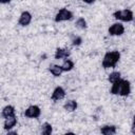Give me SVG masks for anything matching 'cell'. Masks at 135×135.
I'll return each mask as SVG.
<instances>
[{
	"instance_id": "6da1fadb",
	"label": "cell",
	"mask_w": 135,
	"mask_h": 135,
	"mask_svg": "<svg viewBox=\"0 0 135 135\" xmlns=\"http://www.w3.org/2000/svg\"><path fill=\"white\" fill-rule=\"evenodd\" d=\"M110 93L112 95H119V96H128L131 93V83L129 80L119 79L118 81L112 83Z\"/></svg>"
},
{
	"instance_id": "7a4b0ae2",
	"label": "cell",
	"mask_w": 135,
	"mask_h": 135,
	"mask_svg": "<svg viewBox=\"0 0 135 135\" xmlns=\"http://www.w3.org/2000/svg\"><path fill=\"white\" fill-rule=\"evenodd\" d=\"M120 59V53L118 51H112V52H108L105 53V55L103 56L101 65L103 69H111V68H115L116 64L118 63Z\"/></svg>"
},
{
	"instance_id": "3957f363",
	"label": "cell",
	"mask_w": 135,
	"mask_h": 135,
	"mask_svg": "<svg viewBox=\"0 0 135 135\" xmlns=\"http://www.w3.org/2000/svg\"><path fill=\"white\" fill-rule=\"evenodd\" d=\"M113 17H114L116 20H120V21H123V22H130V21L133 20L134 15H133V12H132L131 9L124 8V9L116 11V12L113 14Z\"/></svg>"
},
{
	"instance_id": "277c9868",
	"label": "cell",
	"mask_w": 135,
	"mask_h": 135,
	"mask_svg": "<svg viewBox=\"0 0 135 135\" xmlns=\"http://www.w3.org/2000/svg\"><path fill=\"white\" fill-rule=\"evenodd\" d=\"M73 18V13L68 9V8H61L58 11V13L55 16V21L56 22H63V21H69Z\"/></svg>"
},
{
	"instance_id": "5b68a950",
	"label": "cell",
	"mask_w": 135,
	"mask_h": 135,
	"mask_svg": "<svg viewBox=\"0 0 135 135\" xmlns=\"http://www.w3.org/2000/svg\"><path fill=\"white\" fill-rule=\"evenodd\" d=\"M24 116L26 118H38L40 115H41V110L38 105L36 104H33V105H30L25 111H24Z\"/></svg>"
},
{
	"instance_id": "8992f818",
	"label": "cell",
	"mask_w": 135,
	"mask_h": 135,
	"mask_svg": "<svg viewBox=\"0 0 135 135\" xmlns=\"http://www.w3.org/2000/svg\"><path fill=\"white\" fill-rule=\"evenodd\" d=\"M108 32L111 36H121L124 33V26L120 22H116V23H113L112 25H110Z\"/></svg>"
},
{
	"instance_id": "52a82bcc",
	"label": "cell",
	"mask_w": 135,
	"mask_h": 135,
	"mask_svg": "<svg viewBox=\"0 0 135 135\" xmlns=\"http://www.w3.org/2000/svg\"><path fill=\"white\" fill-rule=\"evenodd\" d=\"M32 19H33V16L30 12L27 11H24L20 14L19 16V19H18V23L21 25V26H27L30 25V23L32 22Z\"/></svg>"
},
{
	"instance_id": "ba28073f",
	"label": "cell",
	"mask_w": 135,
	"mask_h": 135,
	"mask_svg": "<svg viewBox=\"0 0 135 135\" xmlns=\"http://www.w3.org/2000/svg\"><path fill=\"white\" fill-rule=\"evenodd\" d=\"M64 97H65V91L62 86H56L51 95V98L54 101H59V100L63 99Z\"/></svg>"
},
{
	"instance_id": "9c48e42d",
	"label": "cell",
	"mask_w": 135,
	"mask_h": 135,
	"mask_svg": "<svg viewBox=\"0 0 135 135\" xmlns=\"http://www.w3.org/2000/svg\"><path fill=\"white\" fill-rule=\"evenodd\" d=\"M71 55V51L69 49H62V47H58L56 51H55V59L57 60H60V59H66L69 58Z\"/></svg>"
},
{
	"instance_id": "30bf717a",
	"label": "cell",
	"mask_w": 135,
	"mask_h": 135,
	"mask_svg": "<svg viewBox=\"0 0 135 135\" xmlns=\"http://www.w3.org/2000/svg\"><path fill=\"white\" fill-rule=\"evenodd\" d=\"M16 124H17V116L16 115H13V116H9V117L5 118L4 123H3V129L6 130V131H9Z\"/></svg>"
},
{
	"instance_id": "8fae6325",
	"label": "cell",
	"mask_w": 135,
	"mask_h": 135,
	"mask_svg": "<svg viewBox=\"0 0 135 135\" xmlns=\"http://www.w3.org/2000/svg\"><path fill=\"white\" fill-rule=\"evenodd\" d=\"M116 131H117V129L115 126L107 124V126H102L100 128V133L103 135H114V134H116Z\"/></svg>"
},
{
	"instance_id": "7c38bea8",
	"label": "cell",
	"mask_w": 135,
	"mask_h": 135,
	"mask_svg": "<svg viewBox=\"0 0 135 135\" xmlns=\"http://www.w3.org/2000/svg\"><path fill=\"white\" fill-rule=\"evenodd\" d=\"M49 71H50V73H51L53 76H55V77H59V76L63 73L61 65H59V64H51V65L49 66Z\"/></svg>"
},
{
	"instance_id": "4fadbf2b",
	"label": "cell",
	"mask_w": 135,
	"mask_h": 135,
	"mask_svg": "<svg viewBox=\"0 0 135 135\" xmlns=\"http://www.w3.org/2000/svg\"><path fill=\"white\" fill-rule=\"evenodd\" d=\"M78 107V103L76 100L74 99H71V100H68L64 104H63V109L66 111V112H74Z\"/></svg>"
},
{
	"instance_id": "5bb4252c",
	"label": "cell",
	"mask_w": 135,
	"mask_h": 135,
	"mask_svg": "<svg viewBox=\"0 0 135 135\" xmlns=\"http://www.w3.org/2000/svg\"><path fill=\"white\" fill-rule=\"evenodd\" d=\"M1 115L3 118H7L9 116H13L15 115V108L11 104L8 105H5L3 109H2V112H1Z\"/></svg>"
},
{
	"instance_id": "9a60e30c",
	"label": "cell",
	"mask_w": 135,
	"mask_h": 135,
	"mask_svg": "<svg viewBox=\"0 0 135 135\" xmlns=\"http://www.w3.org/2000/svg\"><path fill=\"white\" fill-rule=\"evenodd\" d=\"M40 130H41V133H42L43 135H51L52 132H53V127H52L51 123H49V122H44V123L41 124Z\"/></svg>"
},
{
	"instance_id": "2e32d148",
	"label": "cell",
	"mask_w": 135,
	"mask_h": 135,
	"mask_svg": "<svg viewBox=\"0 0 135 135\" xmlns=\"http://www.w3.org/2000/svg\"><path fill=\"white\" fill-rule=\"evenodd\" d=\"M61 68H62V71L63 72H70V71H72L73 70V68H74V62L71 60V59H65L64 61H63V63L61 64Z\"/></svg>"
},
{
	"instance_id": "e0dca14e",
	"label": "cell",
	"mask_w": 135,
	"mask_h": 135,
	"mask_svg": "<svg viewBox=\"0 0 135 135\" xmlns=\"http://www.w3.org/2000/svg\"><path fill=\"white\" fill-rule=\"evenodd\" d=\"M120 78H121V74H120V72H118V71H114V72L110 73L109 76H108V80H109V82H111V83H114V82L118 81Z\"/></svg>"
},
{
	"instance_id": "ac0fdd59",
	"label": "cell",
	"mask_w": 135,
	"mask_h": 135,
	"mask_svg": "<svg viewBox=\"0 0 135 135\" xmlns=\"http://www.w3.org/2000/svg\"><path fill=\"white\" fill-rule=\"evenodd\" d=\"M75 25H76V27H77V28H79V30H85V28L88 27L86 21H85V19H84V18H82V17H79V18L76 20Z\"/></svg>"
},
{
	"instance_id": "d6986e66",
	"label": "cell",
	"mask_w": 135,
	"mask_h": 135,
	"mask_svg": "<svg viewBox=\"0 0 135 135\" xmlns=\"http://www.w3.org/2000/svg\"><path fill=\"white\" fill-rule=\"evenodd\" d=\"M71 41H72V44H73L74 46H78V45H80V44L82 43V38H81L80 36L73 35V36H72Z\"/></svg>"
},
{
	"instance_id": "ffe728a7",
	"label": "cell",
	"mask_w": 135,
	"mask_h": 135,
	"mask_svg": "<svg viewBox=\"0 0 135 135\" xmlns=\"http://www.w3.org/2000/svg\"><path fill=\"white\" fill-rule=\"evenodd\" d=\"M79 1H82V2H84L86 4H92V3L95 2V0H79Z\"/></svg>"
},
{
	"instance_id": "44dd1931",
	"label": "cell",
	"mask_w": 135,
	"mask_h": 135,
	"mask_svg": "<svg viewBox=\"0 0 135 135\" xmlns=\"http://www.w3.org/2000/svg\"><path fill=\"white\" fill-rule=\"evenodd\" d=\"M12 0H0V3L1 4H6V3H9Z\"/></svg>"
}]
</instances>
